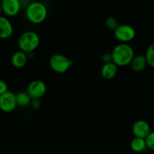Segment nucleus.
<instances>
[{
  "mask_svg": "<svg viewBox=\"0 0 154 154\" xmlns=\"http://www.w3.org/2000/svg\"><path fill=\"white\" fill-rule=\"evenodd\" d=\"M144 56L147 59L148 66L154 69V42L147 48Z\"/></svg>",
  "mask_w": 154,
  "mask_h": 154,
  "instance_id": "obj_16",
  "label": "nucleus"
},
{
  "mask_svg": "<svg viewBox=\"0 0 154 154\" xmlns=\"http://www.w3.org/2000/svg\"><path fill=\"white\" fill-rule=\"evenodd\" d=\"M26 92L32 99H41L47 92V86L41 80H34L29 84Z\"/></svg>",
  "mask_w": 154,
  "mask_h": 154,
  "instance_id": "obj_6",
  "label": "nucleus"
},
{
  "mask_svg": "<svg viewBox=\"0 0 154 154\" xmlns=\"http://www.w3.org/2000/svg\"><path fill=\"white\" fill-rule=\"evenodd\" d=\"M40 44V37L34 31H26L20 35L17 45L20 51L26 54H32Z\"/></svg>",
  "mask_w": 154,
  "mask_h": 154,
  "instance_id": "obj_2",
  "label": "nucleus"
},
{
  "mask_svg": "<svg viewBox=\"0 0 154 154\" xmlns=\"http://www.w3.org/2000/svg\"><path fill=\"white\" fill-rule=\"evenodd\" d=\"M13 25L8 18L0 16V39H7L13 35Z\"/></svg>",
  "mask_w": 154,
  "mask_h": 154,
  "instance_id": "obj_10",
  "label": "nucleus"
},
{
  "mask_svg": "<svg viewBox=\"0 0 154 154\" xmlns=\"http://www.w3.org/2000/svg\"><path fill=\"white\" fill-rule=\"evenodd\" d=\"M116 39L120 43H127L132 42L136 35L135 29L129 24H120L114 31Z\"/></svg>",
  "mask_w": 154,
  "mask_h": 154,
  "instance_id": "obj_5",
  "label": "nucleus"
},
{
  "mask_svg": "<svg viewBox=\"0 0 154 154\" xmlns=\"http://www.w3.org/2000/svg\"><path fill=\"white\" fill-rule=\"evenodd\" d=\"M118 70V66L113 62L104 63L101 69V75L102 78L106 80H111L115 78Z\"/></svg>",
  "mask_w": 154,
  "mask_h": 154,
  "instance_id": "obj_11",
  "label": "nucleus"
},
{
  "mask_svg": "<svg viewBox=\"0 0 154 154\" xmlns=\"http://www.w3.org/2000/svg\"><path fill=\"white\" fill-rule=\"evenodd\" d=\"M17 107L16 94L11 91H7L0 96V110L5 113H11Z\"/></svg>",
  "mask_w": 154,
  "mask_h": 154,
  "instance_id": "obj_7",
  "label": "nucleus"
},
{
  "mask_svg": "<svg viewBox=\"0 0 154 154\" xmlns=\"http://www.w3.org/2000/svg\"><path fill=\"white\" fill-rule=\"evenodd\" d=\"M32 99L30 97L27 92H20L16 94V101L17 106L26 107L31 105Z\"/></svg>",
  "mask_w": 154,
  "mask_h": 154,
  "instance_id": "obj_15",
  "label": "nucleus"
},
{
  "mask_svg": "<svg viewBox=\"0 0 154 154\" xmlns=\"http://www.w3.org/2000/svg\"><path fill=\"white\" fill-rule=\"evenodd\" d=\"M27 20L33 24H40L48 17V8L41 2H32L28 5L26 10Z\"/></svg>",
  "mask_w": 154,
  "mask_h": 154,
  "instance_id": "obj_3",
  "label": "nucleus"
},
{
  "mask_svg": "<svg viewBox=\"0 0 154 154\" xmlns=\"http://www.w3.org/2000/svg\"><path fill=\"white\" fill-rule=\"evenodd\" d=\"M2 12L8 17H14L21 9L20 0H1Z\"/></svg>",
  "mask_w": 154,
  "mask_h": 154,
  "instance_id": "obj_8",
  "label": "nucleus"
},
{
  "mask_svg": "<svg viewBox=\"0 0 154 154\" xmlns=\"http://www.w3.org/2000/svg\"><path fill=\"white\" fill-rule=\"evenodd\" d=\"M49 65L52 71L57 74L66 73L72 66L73 61L62 54H55L51 56Z\"/></svg>",
  "mask_w": 154,
  "mask_h": 154,
  "instance_id": "obj_4",
  "label": "nucleus"
},
{
  "mask_svg": "<svg viewBox=\"0 0 154 154\" xmlns=\"http://www.w3.org/2000/svg\"><path fill=\"white\" fill-rule=\"evenodd\" d=\"M113 63L118 67H123L130 65L135 57L133 48L127 43H120L116 45L111 51Z\"/></svg>",
  "mask_w": 154,
  "mask_h": 154,
  "instance_id": "obj_1",
  "label": "nucleus"
},
{
  "mask_svg": "<svg viewBox=\"0 0 154 154\" xmlns=\"http://www.w3.org/2000/svg\"><path fill=\"white\" fill-rule=\"evenodd\" d=\"M31 106L34 109H39L42 106V102L40 99H32L31 102Z\"/></svg>",
  "mask_w": 154,
  "mask_h": 154,
  "instance_id": "obj_21",
  "label": "nucleus"
},
{
  "mask_svg": "<svg viewBox=\"0 0 154 154\" xmlns=\"http://www.w3.org/2000/svg\"><path fill=\"white\" fill-rule=\"evenodd\" d=\"M148 66L147 59L144 55L135 56L132 61L131 62L130 66L132 70L135 72H141L145 69V68Z\"/></svg>",
  "mask_w": 154,
  "mask_h": 154,
  "instance_id": "obj_13",
  "label": "nucleus"
},
{
  "mask_svg": "<svg viewBox=\"0 0 154 154\" xmlns=\"http://www.w3.org/2000/svg\"><path fill=\"white\" fill-rule=\"evenodd\" d=\"M132 133L136 138H144L150 133V126L144 120H138L133 123L132 127Z\"/></svg>",
  "mask_w": 154,
  "mask_h": 154,
  "instance_id": "obj_9",
  "label": "nucleus"
},
{
  "mask_svg": "<svg viewBox=\"0 0 154 154\" xmlns=\"http://www.w3.org/2000/svg\"><path fill=\"white\" fill-rule=\"evenodd\" d=\"M145 141L147 148L154 151V131L150 132V133L145 138Z\"/></svg>",
  "mask_w": 154,
  "mask_h": 154,
  "instance_id": "obj_18",
  "label": "nucleus"
},
{
  "mask_svg": "<svg viewBox=\"0 0 154 154\" xmlns=\"http://www.w3.org/2000/svg\"><path fill=\"white\" fill-rule=\"evenodd\" d=\"M105 24H106L107 27H108L109 29L114 30V31L118 27V26L120 25L117 18L112 16L107 17V19L105 20Z\"/></svg>",
  "mask_w": 154,
  "mask_h": 154,
  "instance_id": "obj_17",
  "label": "nucleus"
},
{
  "mask_svg": "<svg viewBox=\"0 0 154 154\" xmlns=\"http://www.w3.org/2000/svg\"><path fill=\"white\" fill-rule=\"evenodd\" d=\"M102 60L104 63H108L113 62L112 54H111V53H105V54L102 55Z\"/></svg>",
  "mask_w": 154,
  "mask_h": 154,
  "instance_id": "obj_19",
  "label": "nucleus"
},
{
  "mask_svg": "<svg viewBox=\"0 0 154 154\" xmlns=\"http://www.w3.org/2000/svg\"><path fill=\"white\" fill-rule=\"evenodd\" d=\"M8 84L2 80H0V96L2 94H4L5 93H6L8 90Z\"/></svg>",
  "mask_w": 154,
  "mask_h": 154,
  "instance_id": "obj_20",
  "label": "nucleus"
},
{
  "mask_svg": "<svg viewBox=\"0 0 154 154\" xmlns=\"http://www.w3.org/2000/svg\"><path fill=\"white\" fill-rule=\"evenodd\" d=\"M27 61H28V55L21 51H16L12 55L11 60L12 66L17 69L23 68L26 65Z\"/></svg>",
  "mask_w": 154,
  "mask_h": 154,
  "instance_id": "obj_12",
  "label": "nucleus"
},
{
  "mask_svg": "<svg viewBox=\"0 0 154 154\" xmlns=\"http://www.w3.org/2000/svg\"><path fill=\"white\" fill-rule=\"evenodd\" d=\"M130 147L131 149L135 153H141V152L144 151L147 148L145 139L144 138H136V137H135L132 140L130 143Z\"/></svg>",
  "mask_w": 154,
  "mask_h": 154,
  "instance_id": "obj_14",
  "label": "nucleus"
},
{
  "mask_svg": "<svg viewBox=\"0 0 154 154\" xmlns=\"http://www.w3.org/2000/svg\"><path fill=\"white\" fill-rule=\"evenodd\" d=\"M2 13V4H1V1H0V16H1Z\"/></svg>",
  "mask_w": 154,
  "mask_h": 154,
  "instance_id": "obj_22",
  "label": "nucleus"
}]
</instances>
